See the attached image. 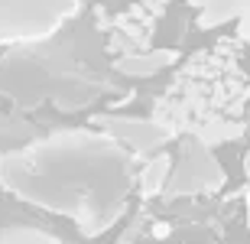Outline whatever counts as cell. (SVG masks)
<instances>
[{
    "label": "cell",
    "instance_id": "cell-1",
    "mask_svg": "<svg viewBox=\"0 0 250 244\" xmlns=\"http://www.w3.org/2000/svg\"><path fill=\"white\" fill-rule=\"evenodd\" d=\"M3 176L23 199L65 212L82 231L98 235L124 205L130 160L101 137H68L29 160H13L3 166Z\"/></svg>",
    "mask_w": 250,
    "mask_h": 244
},
{
    "label": "cell",
    "instance_id": "cell-2",
    "mask_svg": "<svg viewBox=\"0 0 250 244\" xmlns=\"http://www.w3.org/2000/svg\"><path fill=\"white\" fill-rule=\"evenodd\" d=\"M234 43L224 39L218 46L205 49L182 68L166 101H159L156 111H166L169 121L182 124L186 131L198 133L205 143L231 140L237 127L234 117L244 114V101L250 94V85L244 72H237L234 56L228 52Z\"/></svg>",
    "mask_w": 250,
    "mask_h": 244
},
{
    "label": "cell",
    "instance_id": "cell-3",
    "mask_svg": "<svg viewBox=\"0 0 250 244\" xmlns=\"http://www.w3.org/2000/svg\"><path fill=\"white\" fill-rule=\"evenodd\" d=\"M0 244H62V241L42 235V231H33V228H10L0 235Z\"/></svg>",
    "mask_w": 250,
    "mask_h": 244
}]
</instances>
